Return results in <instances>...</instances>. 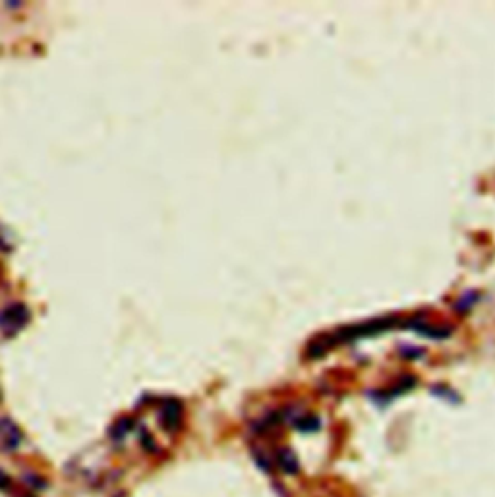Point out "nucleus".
I'll return each mask as SVG.
<instances>
[{"instance_id":"1","label":"nucleus","mask_w":495,"mask_h":497,"mask_svg":"<svg viewBox=\"0 0 495 497\" xmlns=\"http://www.w3.org/2000/svg\"><path fill=\"white\" fill-rule=\"evenodd\" d=\"M30 321V310L23 304H10L0 310V331L6 337L20 333Z\"/></svg>"},{"instance_id":"2","label":"nucleus","mask_w":495,"mask_h":497,"mask_svg":"<svg viewBox=\"0 0 495 497\" xmlns=\"http://www.w3.org/2000/svg\"><path fill=\"white\" fill-rule=\"evenodd\" d=\"M20 426L12 422L10 418H0V449L2 451H16L21 445Z\"/></svg>"},{"instance_id":"3","label":"nucleus","mask_w":495,"mask_h":497,"mask_svg":"<svg viewBox=\"0 0 495 497\" xmlns=\"http://www.w3.org/2000/svg\"><path fill=\"white\" fill-rule=\"evenodd\" d=\"M161 424L165 426V430L168 432H175L176 428L180 426L182 422V404L175 401V399H170V401H165L163 406H161Z\"/></svg>"},{"instance_id":"4","label":"nucleus","mask_w":495,"mask_h":497,"mask_svg":"<svg viewBox=\"0 0 495 497\" xmlns=\"http://www.w3.org/2000/svg\"><path fill=\"white\" fill-rule=\"evenodd\" d=\"M277 465L287 472V474H294L298 472V459L290 451V449H280L277 453Z\"/></svg>"},{"instance_id":"5","label":"nucleus","mask_w":495,"mask_h":497,"mask_svg":"<svg viewBox=\"0 0 495 497\" xmlns=\"http://www.w3.org/2000/svg\"><path fill=\"white\" fill-rule=\"evenodd\" d=\"M8 487H10V480L0 470V489H8Z\"/></svg>"}]
</instances>
